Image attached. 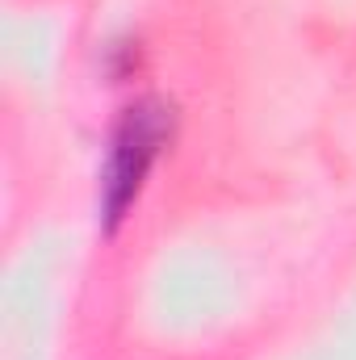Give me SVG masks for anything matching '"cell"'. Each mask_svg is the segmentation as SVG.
Here are the masks:
<instances>
[{
	"mask_svg": "<svg viewBox=\"0 0 356 360\" xmlns=\"http://www.w3.org/2000/svg\"><path fill=\"white\" fill-rule=\"evenodd\" d=\"M172 130H177V113L160 96H139L113 122L105 164H101V193H96L105 235H113L130 218L134 201L143 197V184L151 176V168L160 164V155L172 143Z\"/></svg>",
	"mask_w": 356,
	"mask_h": 360,
	"instance_id": "6da1fadb",
	"label": "cell"
}]
</instances>
